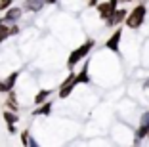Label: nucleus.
I'll use <instances>...</instances> for the list:
<instances>
[{"mask_svg": "<svg viewBox=\"0 0 149 147\" xmlns=\"http://www.w3.org/2000/svg\"><path fill=\"white\" fill-rule=\"evenodd\" d=\"M6 105H8L10 109H13V111H17V109H19L17 100H15V95H10V98H8V101H6Z\"/></svg>", "mask_w": 149, "mask_h": 147, "instance_id": "nucleus-8", "label": "nucleus"}, {"mask_svg": "<svg viewBox=\"0 0 149 147\" xmlns=\"http://www.w3.org/2000/svg\"><path fill=\"white\" fill-rule=\"evenodd\" d=\"M19 15H21V12H19L17 8H13V10H10V12L6 13V21H13V19H17Z\"/></svg>", "mask_w": 149, "mask_h": 147, "instance_id": "nucleus-6", "label": "nucleus"}, {"mask_svg": "<svg viewBox=\"0 0 149 147\" xmlns=\"http://www.w3.org/2000/svg\"><path fill=\"white\" fill-rule=\"evenodd\" d=\"M6 36H10V27L0 25V42H2V40H4Z\"/></svg>", "mask_w": 149, "mask_h": 147, "instance_id": "nucleus-11", "label": "nucleus"}, {"mask_svg": "<svg viewBox=\"0 0 149 147\" xmlns=\"http://www.w3.org/2000/svg\"><path fill=\"white\" fill-rule=\"evenodd\" d=\"M10 4H12V0H0V10H4V8H8Z\"/></svg>", "mask_w": 149, "mask_h": 147, "instance_id": "nucleus-13", "label": "nucleus"}, {"mask_svg": "<svg viewBox=\"0 0 149 147\" xmlns=\"http://www.w3.org/2000/svg\"><path fill=\"white\" fill-rule=\"evenodd\" d=\"M92 46H94V40H90V42H86L84 46H80L79 50H74V52L69 56V67H73V65L77 63V61H79L80 57H84V56H86V54L90 52V50H92Z\"/></svg>", "mask_w": 149, "mask_h": 147, "instance_id": "nucleus-2", "label": "nucleus"}, {"mask_svg": "<svg viewBox=\"0 0 149 147\" xmlns=\"http://www.w3.org/2000/svg\"><path fill=\"white\" fill-rule=\"evenodd\" d=\"M88 4L90 6H97V0H88Z\"/></svg>", "mask_w": 149, "mask_h": 147, "instance_id": "nucleus-17", "label": "nucleus"}, {"mask_svg": "<svg viewBox=\"0 0 149 147\" xmlns=\"http://www.w3.org/2000/svg\"><path fill=\"white\" fill-rule=\"evenodd\" d=\"M124 2H130V0H124Z\"/></svg>", "mask_w": 149, "mask_h": 147, "instance_id": "nucleus-18", "label": "nucleus"}, {"mask_svg": "<svg viewBox=\"0 0 149 147\" xmlns=\"http://www.w3.org/2000/svg\"><path fill=\"white\" fill-rule=\"evenodd\" d=\"M120 36H123V31H120V29L115 31V35L107 40V48L113 50V52H117V50H118V42H120Z\"/></svg>", "mask_w": 149, "mask_h": 147, "instance_id": "nucleus-3", "label": "nucleus"}, {"mask_svg": "<svg viewBox=\"0 0 149 147\" xmlns=\"http://www.w3.org/2000/svg\"><path fill=\"white\" fill-rule=\"evenodd\" d=\"M48 94H50V90H42V92H38V95L35 98V103H42V101L48 98Z\"/></svg>", "mask_w": 149, "mask_h": 147, "instance_id": "nucleus-9", "label": "nucleus"}, {"mask_svg": "<svg viewBox=\"0 0 149 147\" xmlns=\"http://www.w3.org/2000/svg\"><path fill=\"white\" fill-rule=\"evenodd\" d=\"M17 27H15V25H13V27H10V35H15V33H17Z\"/></svg>", "mask_w": 149, "mask_h": 147, "instance_id": "nucleus-15", "label": "nucleus"}, {"mask_svg": "<svg viewBox=\"0 0 149 147\" xmlns=\"http://www.w3.org/2000/svg\"><path fill=\"white\" fill-rule=\"evenodd\" d=\"M4 118L8 124H15V121H17V115L15 113H4Z\"/></svg>", "mask_w": 149, "mask_h": 147, "instance_id": "nucleus-10", "label": "nucleus"}, {"mask_svg": "<svg viewBox=\"0 0 149 147\" xmlns=\"http://www.w3.org/2000/svg\"><path fill=\"white\" fill-rule=\"evenodd\" d=\"M15 80H17V73H13V75H10L8 77V80H6V92H10L12 90V86H13V82H15Z\"/></svg>", "mask_w": 149, "mask_h": 147, "instance_id": "nucleus-7", "label": "nucleus"}, {"mask_svg": "<svg viewBox=\"0 0 149 147\" xmlns=\"http://www.w3.org/2000/svg\"><path fill=\"white\" fill-rule=\"evenodd\" d=\"M46 113H50V103H46L44 107L36 109V115H46Z\"/></svg>", "mask_w": 149, "mask_h": 147, "instance_id": "nucleus-12", "label": "nucleus"}, {"mask_svg": "<svg viewBox=\"0 0 149 147\" xmlns=\"http://www.w3.org/2000/svg\"><path fill=\"white\" fill-rule=\"evenodd\" d=\"M97 12H100V17L101 19H109L111 13H113L115 10H113V6H111L109 2H105V4H97Z\"/></svg>", "mask_w": 149, "mask_h": 147, "instance_id": "nucleus-4", "label": "nucleus"}, {"mask_svg": "<svg viewBox=\"0 0 149 147\" xmlns=\"http://www.w3.org/2000/svg\"><path fill=\"white\" fill-rule=\"evenodd\" d=\"M124 19H126V12H124V10H115V12L111 13V17H109V23L111 25H117V23L124 21Z\"/></svg>", "mask_w": 149, "mask_h": 147, "instance_id": "nucleus-5", "label": "nucleus"}, {"mask_svg": "<svg viewBox=\"0 0 149 147\" xmlns=\"http://www.w3.org/2000/svg\"><path fill=\"white\" fill-rule=\"evenodd\" d=\"M143 17H145V6H138V8L126 17V23H128L130 29H138V27L143 23Z\"/></svg>", "mask_w": 149, "mask_h": 147, "instance_id": "nucleus-1", "label": "nucleus"}, {"mask_svg": "<svg viewBox=\"0 0 149 147\" xmlns=\"http://www.w3.org/2000/svg\"><path fill=\"white\" fill-rule=\"evenodd\" d=\"M109 4L113 6V10H117V4H118V0H109Z\"/></svg>", "mask_w": 149, "mask_h": 147, "instance_id": "nucleus-16", "label": "nucleus"}, {"mask_svg": "<svg viewBox=\"0 0 149 147\" xmlns=\"http://www.w3.org/2000/svg\"><path fill=\"white\" fill-rule=\"evenodd\" d=\"M27 136H29V132H23V145L29 143V138H27Z\"/></svg>", "mask_w": 149, "mask_h": 147, "instance_id": "nucleus-14", "label": "nucleus"}]
</instances>
